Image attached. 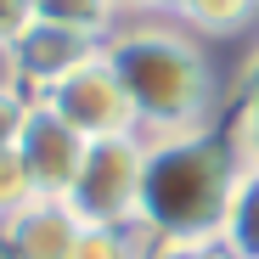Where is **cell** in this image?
Returning a JSON list of instances; mask_svg holds the SVG:
<instances>
[{
  "instance_id": "ac0fdd59",
  "label": "cell",
  "mask_w": 259,
  "mask_h": 259,
  "mask_svg": "<svg viewBox=\"0 0 259 259\" xmlns=\"http://www.w3.org/2000/svg\"><path fill=\"white\" fill-rule=\"evenodd\" d=\"M141 12H152L158 23H181V12H186V0H141Z\"/></svg>"
},
{
  "instance_id": "6da1fadb",
  "label": "cell",
  "mask_w": 259,
  "mask_h": 259,
  "mask_svg": "<svg viewBox=\"0 0 259 259\" xmlns=\"http://www.w3.org/2000/svg\"><path fill=\"white\" fill-rule=\"evenodd\" d=\"M248 175V158L231 130H186L147 141L141 169V231L152 248H197L226 231L231 197Z\"/></svg>"
},
{
  "instance_id": "7c38bea8",
  "label": "cell",
  "mask_w": 259,
  "mask_h": 259,
  "mask_svg": "<svg viewBox=\"0 0 259 259\" xmlns=\"http://www.w3.org/2000/svg\"><path fill=\"white\" fill-rule=\"evenodd\" d=\"M28 197H34V181H28V169H23L17 147H12V152H0V220L17 214Z\"/></svg>"
},
{
  "instance_id": "e0dca14e",
  "label": "cell",
  "mask_w": 259,
  "mask_h": 259,
  "mask_svg": "<svg viewBox=\"0 0 259 259\" xmlns=\"http://www.w3.org/2000/svg\"><path fill=\"white\" fill-rule=\"evenodd\" d=\"M186 259H242L226 237H208V242H197V248H186Z\"/></svg>"
},
{
  "instance_id": "8992f818",
  "label": "cell",
  "mask_w": 259,
  "mask_h": 259,
  "mask_svg": "<svg viewBox=\"0 0 259 259\" xmlns=\"http://www.w3.org/2000/svg\"><path fill=\"white\" fill-rule=\"evenodd\" d=\"M84 220L68 197H28L17 214L0 220V259H73Z\"/></svg>"
},
{
  "instance_id": "3957f363",
  "label": "cell",
  "mask_w": 259,
  "mask_h": 259,
  "mask_svg": "<svg viewBox=\"0 0 259 259\" xmlns=\"http://www.w3.org/2000/svg\"><path fill=\"white\" fill-rule=\"evenodd\" d=\"M141 169H147V136L91 141L68 208L84 226H141Z\"/></svg>"
},
{
  "instance_id": "ffe728a7",
  "label": "cell",
  "mask_w": 259,
  "mask_h": 259,
  "mask_svg": "<svg viewBox=\"0 0 259 259\" xmlns=\"http://www.w3.org/2000/svg\"><path fill=\"white\" fill-rule=\"evenodd\" d=\"M118 6H124V12H141V0H118Z\"/></svg>"
},
{
  "instance_id": "d6986e66",
  "label": "cell",
  "mask_w": 259,
  "mask_h": 259,
  "mask_svg": "<svg viewBox=\"0 0 259 259\" xmlns=\"http://www.w3.org/2000/svg\"><path fill=\"white\" fill-rule=\"evenodd\" d=\"M147 259H186V248H152Z\"/></svg>"
},
{
  "instance_id": "277c9868",
  "label": "cell",
  "mask_w": 259,
  "mask_h": 259,
  "mask_svg": "<svg viewBox=\"0 0 259 259\" xmlns=\"http://www.w3.org/2000/svg\"><path fill=\"white\" fill-rule=\"evenodd\" d=\"M39 102H46L62 124H73L84 141L141 136V130H136V107H130V96H124V84H118V73H113L107 51L84 57V62H79L68 79H57Z\"/></svg>"
},
{
  "instance_id": "30bf717a",
  "label": "cell",
  "mask_w": 259,
  "mask_h": 259,
  "mask_svg": "<svg viewBox=\"0 0 259 259\" xmlns=\"http://www.w3.org/2000/svg\"><path fill=\"white\" fill-rule=\"evenodd\" d=\"M242 259H259V169H248L237 197H231V214H226V231H220Z\"/></svg>"
},
{
  "instance_id": "5bb4252c",
  "label": "cell",
  "mask_w": 259,
  "mask_h": 259,
  "mask_svg": "<svg viewBox=\"0 0 259 259\" xmlns=\"http://www.w3.org/2000/svg\"><path fill=\"white\" fill-rule=\"evenodd\" d=\"M28 107H34V96H0V152H12L17 147V136H23V124H28Z\"/></svg>"
},
{
  "instance_id": "8fae6325",
  "label": "cell",
  "mask_w": 259,
  "mask_h": 259,
  "mask_svg": "<svg viewBox=\"0 0 259 259\" xmlns=\"http://www.w3.org/2000/svg\"><path fill=\"white\" fill-rule=\"evenodd\" d=\"M147 253H152V237L141 226H84L73 259H147Z\"/></svg>"
},
{
  "instance_id": "2e32d148",
  "label": "cell",
  "mask_w": 259,
  "mask_h": 259,
  "mask_svg": "<svg viewBox=\"0 0 259 259\" xmlns=\"http://www.w3.org/2000/svg\"><path fill=\"white\" fill-rule=\"evenodd\" d=\"M34 23V0H0V39H17Z\"/></svg>"
},
{
  "instance_id": "7a4b0ae2",
  "label": "cell",
  "mask_w": 259,
  "mask_h": 259,
  "mask_svg": "<svg viewBox=\"0 0 259 259\" xmlns=\"http://www.w3.org/2000/svg\"><path fill=\"white\" fill-rule=\"evenodd\" d=\"M102 51L124 84L130 107H136V130L147 141L208 130L214 102H220V79H214V62L192 28H181V23H118V34Z\"/></svg>"
},
{
  "instance_id": "4fadbf2b",
  "label": "cell",
  "mask_w": 259,
  "mask_h": 259,
  "mask_svg": "<svg viewBox=\"0 0 259 259\" xmlns=\"http://www.w3.org/2000/svg\"><path fill=\"white\" fill-rule=\"evenodd\" d=\"M231 141L242 147V158H248V169L259 163V68H253V84H248V102H242V118H237V130H231Z\"/></svg>"
},
{
  "instance_id": "9c48e42d",
  "label": "cell",
  "mask_w": 259,
  "mask_h": 259,
  "mask_svg": "<svg viewBox=\"0 0 259 259\" xmlns=\"http://www.w3.org/2000/svg\"><path fill=\"white\" fill-rule=\"evenodd\" d=\"M259 23V0H186V12H181V28L192 34H242Z\"/></svg>"
},
{
  "instance_id": "5b68a950",
  "label": "cell",
  "mask_w": 259,
  "mask_h": 259,
  "mask_svg": "<svg viewBox=\"0 0 259 259\" xmlns=\"http://www.w3.org/2000/svg\"><path fill=\"white\" fill-rule=\"evenodd\" d=\"M84 147H91V141H84L73 124H62L46 102L34 96L28 124H23V136H17V158H23L28 181H34V197H68L73 181H79Z\"/></svg>"
},
{
  "instance_id": "44dd1931",
  "label": "cell",
  "mask_w": 259,
  "mask_h": 259,
  "mask_svg": "<svg viewBox=\"0 0 259 259\" xmlns=\"http://www.w3.org/2000/svg\"><path fill=\"white\" fill-rule=\"evenodd\" d=\"M253 169H259V163H253Z\"/></svg>"
},
{
  "instance_id": "52a82bcc",
  "label": "cell",
  "mask_w": 259,
  "mask_h": 259,
  "mask_svg": "<svg viewBox=\"0 0 259 259\" xmlns=\"http://www.w3.org/2000/svg\"><path fill=\"white\" fill-rule=\"evenodd\" d=\"M102 46L84 34H68V28H51V23H28L17 34V62H23V84L28 96H46L57 79H68L84 57H96Z\"/></svg>"
},
{
  "instance_id": "9a60e30c",
  "label": "cell",
  "mask_w": 259,
  "mask_h": 259,
  "mask_svg": "<svg viewBox=\"0 0 259 259\" xmlns=\"http://www.w3.org/2000/svg\"><path fill=\"white\" fill-rule=\"evenodd\" d=\"M28 96V84H23V62H17V39H0V96Z\"/></svg>"
},
{
  "instance_id": "ba28073f",
  "label": "cell",
  "mask_w": 259,
  "mask_h": 259,
  "mask_svg": "<svg viewBox=\"0 0 259 259\" xmlns=\"http://www.w3.org/2000/svg\"><path fill=\"white\" fill-rule=\"evenodd\" d=\"M34 23H51V28H68V34L107 46L124 23V6L118 0H34Z\"/></svg>"
}]
</instances>
